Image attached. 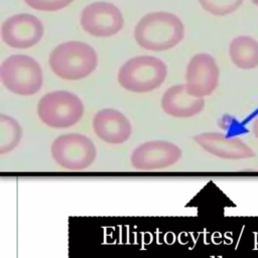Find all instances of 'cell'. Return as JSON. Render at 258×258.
<instances>
[{
	"label": "cell",
	"instance_id": "d6986e66",
	"mask_svg": "<svg viewBox=\"0 0 258 258\" xmlns=\"http://www.w3.org/2000/svg\"><path fill=\"white\" fill-rule=\"evenodd\" d=\"M251 2H252L255 6H257V7H258V0H251Z\"/></svg>",
	"mask_w": 258,
	"mask_h": 258
},
{
	"label": "cell",
	"instance_id": "3957f363",
	"mask_svg": "<svg viewBox=\"0 0 258 258\" xmlns=\"http://www.w3.org/2000/svg\"><path fill=\"white\" fill-rule=\"evenodd\" d=\"M167 76L163 60L152 55H138L128 59L119 69V85L132 93H148L159 88Z\"/></svg>",
	"mask_w": 258,
	"mask_h": 258
},
{
	"label": "cell",
	"instance_id": "277c9868",
	"mask_svg": "<svg viewBox=\"0 0 258 258\" xmlns=\"http://www.w3.org/2000/svg\"><path fill=\"white\" fill-rule=\"evenodd\" d=\"M0 78L8 91L19 96L38 93L43 82L40 64L25 54H12L5 58L0 68Z\"/></svg>",
	"mask_w": 258,
	"mask_h": 258
},
{
	"label": "cell",
	"instance_id": "2e32d148",
	"mask_svg": "<svg viewBox=\"0 0 258 258\" xmlns=\"http://www.w3.org/2000/svg\"><path fill=\"white\" fill-rule=\"evenodd\" d=\"M244 0H199L202 8L215 16H226L235 12Z\"/></svg>",
	"mask_w": 258,
	"mask_h": 258
},
{
	"label": "cell",
	"instance_id": "4fadbf2b",
	"mask_svg": "<svg viewBox=\"0 0 258 258\" xmlns=\"http://www.w3.org/2000/svg\"><path fill=\"white\" fill-rule=\"evenodd\" d=\"M161 108L169 116L189 118L204 110L205 100L191 96L185 84L174 85L164 92L161 98Z\"/></svg>",
	"mask_w": 258,
	"mask_h": 258
},
{
	"label": "cell",
	"instance_id": "30bf717a",
	"mask_svg": "<svg viewBox=\"0 0 258 258\" xmlns=\"http://www.w3.org/2000/svg\"><path fill=\"white\" fill-rule=\"evenodd\" d=\"M181 153L180 148L172 142L152 140L137 146L131 154L130 162L138 170H158L175 164Z\"/></svg>",
	"mask_w": 258,
	"mask_h": 258
},
{
	"label": "cell",
	"instance_id": "5bb4252c",
	"mask_svg": "<svg viewBox=\"0 0 258 258\" xmlns=\"http://www.w3.org/2000/svg\"><path fill=\"white\" fill-rule=\"evenodd\" d=\"M229 56L233 64L241 70L258 67V41L249 35L233 38L229 44Z\"/></svg>",
	"mask_w": 258,
	"mask_h": 258
},
{
	"label": "cell",
	"instance_id": "9c48e42d",
	"mask_svg": "<svg viewBox=\"0 0 258 258\" xmlns=\"http://www.w3.org/2000/svg\"><path fill=\"white\" fill-rule=\"evenodd\" d=\"M219 79L220 69L213 55L201 52L191 56L185 72V86L191 96H210L217 89Z\"/></svg>",
	"mask_w": 258,
	"mask_h": 258
},
{
	"label": "cell",
	"instance_id": "7a4b0ae2",
	"mask_svg": "<svg viewBox=\"0 0 258 258\" xmlns=\"http://www.w3.org/2000/svg\"><path fill=\"white\" fill-rule=\"evenodd\" d=\"M48 62L53 74L60 79L78 81L96 70L98 55L88 43L71 40L55 46L49 53Z\"/></svg>",
	"mask_w": 258,
	"mask_h": 258
},
{
	"label": "cell",
	"instance_id": "5b68a950",
	"mask_svg": "<svg viewBox=\"0 0 258 258\" xmlns=\"http://www.w3.org/2000/svg\"><path fill=\"white\" fill-rule=\"evenodd\" d=\"M84 110V104L76 94L62 90L43 95L37 104L40 121L54 129L76 125L82 119Z\"/></svg>",
	"mask_w": 258,
	"mask_h": 258
},
{
	"label": "cell",
	"instance_id": "ba28073f",
	"mask_svg": "<svg viewBox=\"0 0 258 258\" xmlns=\"http://www.w3.org/2000/svg\"><path fill=\"white\" fill-rule=\"evenodd\" d=\"M44 34L42 22L29 13H19L7 18L1 26L4 43L12 48L26 49L37 44Z\"/></svg>",
	"mask_w": 258,
	"mask_h": 258
},
{
	"label": "cell",
	"instance_id": "9a60e30c",
	"mask_svg": "<svg viewBox=\"0 0 258 258\" xmlns=\"http://www.w3.org/2000/svg\"><path fill=\"white\" fill-rule=\"evenodd\" d=\"M22 129L19 123L5 114L0 115V153L12 151L20 142Z\"/></svg>",
	"mask_w": 258,
	"mask_h": 258
},
{
	"label": "cell",
	"instance_id": "6da1fadb",
	"mask_svg": "<svg viewBox=\"0 0 258 258\" xmlns=\"http://www.w3.org/2000/svg\"><path fill=\"white\" fill-rule=\"evenodd\" d=\"M183 36L184 25L180 18L165 11L147 13L134 28L137 44L151 51L168 50L177 45Z\"/></svg>",
	"mask_w": 258,
	"mask_h": 258
},
{
	"label": "cell",
	"instance_id": "52a82bcc",
	"mask_svg": "<svg viewBox=\"0 0 258 258\" xmlns=\"http://www.w3.org/2000/svg\"><path fill=\"white\" fill-rule=\"evenodd\" d=\"M82 28L95 37H110L124 26L121 10L113 3L98 1L87 5L81 13Z\"/></svg>",
	"mask_w": 258,
	"mask_h": 258
},
{
	"label": "cell",
	"instance_id": "7c38bea8",
	"mask_svg": "<svg viewBox=\"0 0 258 258\" xmlns=\"http://www.w3.org/2000/svg\"><path fill=\"white\" fill-rule=\"evenodd\" d=\"M194 139L204 150L220 158L245 159L254 156V151L240 138H231L217 132H206L196 135Z\"/></svg>",
	"mask_w": 258,
	"mask_h": 258
},
{
	"label": "cell",
	"instance_id": "e0dca14e",
	"mask_svg": "<svg viewBox=\"0 0 258 258\" xmlns=\"http://www.w3.org/2000/svg\"><path fill=\"white\" fill-rule=\"evenodd\" d=\"M74 0H24V2L34 10L57 11L68 7Z\"/></svg>",
	"mask_w": 258,
	"mask_h": 258
},
{
	"label": "cell",
	"instance_id": "8992f818",
	"mask_svg": "<svg viewBox=\"0 0 258 258\" xmlns=\"http://www.w3.org/2000/svg\"><path fill=\"white\" fill-rule=\"evenodd\" d=\"M50 153L61 168L74 171L88 168L97 156L93 141L80 133H66L56 137L51 143Z\"/></svg>",
	"mask_w": 258,
	"mask_h": 258
},
{
	"label": "cell",
	"instance_id": "8fae6325",
	"mask_svg": "<svg viewBox=\"0 0 258 258\" xmlns=\"http://www.w3.org/2000/svg\"><path fill=\"white\" fill-rule=\"evenodd\" d=\"M92 126L99 139L113 145L126 142L132 133L128 118L122 112L112 108L98 111L93 117Z\"/></svg>",
	"mask_w": 258,
	"mask_h": 258
},
{
	"label": "cell",
	"instance_id": "ac0fdd59",
	"mask_svg": "<svg viewBox=\"0 0 258 258\" xmlns=\"http://www.w3.org/2000/svg\"><path fill=\"white\" fill-rule=\"evenodd\" d=\"M252 131H253V134L255 135V137L258 139V117H257V118L254 120V122H253Z\"/></svg>",
	"mask_w": 258,
	"mask_h": 258
}]
</instances>
